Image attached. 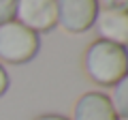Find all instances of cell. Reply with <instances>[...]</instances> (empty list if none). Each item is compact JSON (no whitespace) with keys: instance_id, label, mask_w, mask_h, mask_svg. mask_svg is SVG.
Listing matches in <instances>:
<instances>
[{"instance_id":"obj_10","label":"cell","mask_w":128,"mask_h":120,"mask_svg":"<svg viewBox=\"0 0 128 120\" xmlns=\"http://www.w3.org/2000/svg\"><path fill=\"white\" fill-rule=\"evenodd\" d=\"M9 90V73H6V69L2 67V62H0V97Z\"/></svg>"},{"instance_id":"obj_4","label":"cell","mask_w":128,"mask_h":120,"mask_svg":"<svg viewBox=\"0 0 128 120\" xmlns=\"http://www.w3.org/2000/svg\"><path fill=\"white\" fill-rule=\"evenodd\" d=\"M13 19L36 34L49 32L51 28L58 26L56 0H17Z\"/></svg>"},{"instance_id":"obj_1","label":"cell","mask_w":128,"mask_h":120,"mask_svg":"<svg viewBox=\"0 0 128 120\" xmlns=\"http://www.w3.org/2000/svg\"><path fill=\"white\" fill-rule=\"evenodd\" d=\"M86 75L98 86H113L128 73V49L96 39L83 54Z\"/></svg>"},{"instance_id":"obj_7","label":"cell","mask_w":128,"mask_h":120,"mask_svg":"<svg viewBox=\"0 0 128 120\" xmlns=\"http://www.w3.org/2000/svg\"><path fill=\"white\" fill-rule=\"evenodd\" d=\"M113 105L118 118H128V73L120 79L118 84L111 86V92L107 94Z\"/></svg>"},{"instance_id":"obj_11","label":"cell","mask_w":128,"mask_h":120,"mask_svg":"<svg viewBox=\"0 0 128 120\" xmlns=\"http://www.w3.org/2000/svg\"><path fill=\"white\" fill-rule=\"evenodd\" d=\"M34 120H68V118L66 116H60V114H43V116H38Z\"/></svg>"},{"instance_id":"obj_6","label":"cell","mask_w":128,"mask_h":120,"mask_svg":"<svg viewBox=\"0 0 128 120\" xmlns=\"http://www.w3.org/2000/svg\"><path fill=\"white\" fill-rule=\"evenodd\" d=\"M70 120H118V114L105 92L92 90L77 99Z\"/></svg>"},{"instance_id":"obj_12","label":"cell","mask_w":128,"mask_h":120,"mask_svg":"<svg viewBox=\"0 0 128 120\" xmlns=\"http://www.w3.org/2000/svg\"><path fill=\"white\" fill-rule=\"evenodd\" d=\"M118 120H128V118H118Z\"/></svg>"},{"instance_id":"obj_5","label":"cell","mask_w":128,"mask_h":120,"mask_svg":"<svg viewBox=\"0 0 128 120\" xmlns=\"http://www.w3.org/2000/svg\"><path fill=\"white\" fill-rule=\"evenodd\" d=\"M100 41L115 43L128 49V11L115 9H98L96 22L92 26Z\"/></svg>"},{"instance_id":"obj_2","label":"cell","mask_w":128,"mask_h":120,"mask_svg":"<svg viewBox=\"0 0 128 120\" xmlns=\"http://www.w3.org/2000/svg\"><path fill=\"white\" fill-rule=\"evenodd\" d=\"M38 47H41V39L30 28L22 26L15 19L0 24V62H9V65L30 62L36 56Z\"/></svg>"},{"instance_id":"obj_9","label":"cell","mask_w":128,"mask_h":120,"mask_svg":"<svg viewBox=\"0 0 128 120\" xmlns=\"http://www.w3.org/2000/svg\"><path fill=\"white\" fill-rule=\"evenodd\" d=\"M98 9H115V11H128V0H98Z\"/></svg>"},{"instance_id":"obj_8","label":"cell","mask_w":128,"mask_h":120,"mask_svg":"<svg viewBox=\"0 0 128 120\" xmlns=\"http://www.w3.org/2000/svg\"><path fill=\"white\" fill-rule=\"evenodd\" d=\"M15 5L17 0H0V24L11 22L15 17Z\"/></svg>"},{"instance_id":"obj_3","label":"cell","mask_w":128,"mask_h":120,"mask_svg":"<svg viewBox=\"0 0 128 120\" xmlns=\"http://www.w3.org/2000/svg\"><path fill=\"white\" fill-rule=\"evenodd\" d=\"M58 26L64 32H88L98 15V0H56Z\"/></svg>"}]
</instances>
